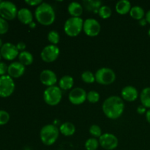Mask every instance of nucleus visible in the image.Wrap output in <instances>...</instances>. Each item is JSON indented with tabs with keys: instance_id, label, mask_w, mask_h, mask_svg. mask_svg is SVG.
<instances>
[{
	"instance_id": "26",
	"label": "nucleus",
	"mask_w": 150,
	"mask_h": 150,
	"mask_svg": "<svg viewBox=\"0 0 150 150\" xmlns=\"http://www.w3.org/2000/svg\"><path fill=\"white\" fill-rule=\"evenodd\" d=\"M99 145V141L95 138L92 137L86 141L84 144V147L86 150H97Z\"/></svg>"
},
{
	"instance_id": "35",
	"label": "nucleus",
	"mask_w": 150,
	"mask_h": 150,
	"mask_svg": "<svg viewBox=\"0 0 150 150\" xmlns=\"http://www.w3.org/2000/svg\"><path fill=\"white\" fill-rule=\"evenodd\" d=\"M42 2V1H41V0H26V1H25V3H26V4H27L29 6H32V7H33V6L38 7V6L40 5Z\"/></svg>"
},
{
	"instance_id": "34",
	"label": "nucleus",
	"mask_w": 150,
	"mask_h": 150,
	"mask_svg": "<svg viewBox=\"0 0 150 150\" xmlns=\"http://www.w3.org/2000/svg\"><path fill=\"white\" fill-rule=\"evenodd\" d=\"M7 70H8V66L7 65V64L0 62V76H5L6 73H7Z\"/></svg>"
},
{
	"instance_id": "14",
	"label": "nucleus",
	"mask_w": 150,
	"mask_h": 150,
	"mask_svg": "<svg viewBox=\"0 0 150 150\" xmlns=\"http://www.w3.org/2000/svg\"><path fill=\"white\" fill-rule=\"evenodd\" d=\"M40 81L45 86H55L57 83V76L56 73L51 70H43L40 74Z\"/></svg>"
},
{
	"instance_id": "30",
	"label": "nucleus",
	"mask_w": 150,
	"mask_h": 150,
	"mask_svg": "<svg viewBox=\"0 0 150 150\" xmlns=\"http://www.w3.org/2000/svg\"><path fill=\"white\" fill-rule=\"evenodd\" d=\"M100 98V94L98 93L97 91L92 90L87 93V97H86V100L89 101L90 103H96L99 101Z\"/></svg>"
},
{
	"instance_id": "40",
	"label": "nucleus",
	"mask_w": 150,
	"mask_h": 150,
	"mask_svg": "<svg viewBox=\"0 0 150 150\" xmlns=\"http://www.w3.org/2000/svg\"><path fill=\"white\" fill-rule=\"evenodd\" d=\"M146 120L150 124V109L146 111Z\"/></svg>"
},
{
	"instance_id": "13",
	"label": "nucleus",
	"mask_w": 150,
	"mask_h": 150,
	"mask_svg": "<svg viewBox=\"0 0 150 150\" xmlns=\"http://www.w3.org/2000/svg\"><path fill=\"white\" fill-rule=\"evenodd\" d=\"M1 57L8 61H12L15 59L19 55V51L17 49L16 45L11 42H6L3 44L1 48H0Z\"/></svg>"
},
{
	"instance_id": "38",
	"label": "nucleus",
	"mask_w": 150,
	"mask_h": 150,
	"mask_svg": "<svg viewBox=\"0 0 150 150\" xmlns=\"http://www.w3.org/2000/svg\"><path fill=\"white\" fill-rule=\"evenodd\" d=\"M145 18H146L147 23H149L150 24V10L146 12V15H145Z\"/></svg>"
},
{
	"instance_id": "1",
	"label": "nucleus",
	"mask_w": 150,
	"mask_h": 150,
	"mask_svg": "<svg viewBox=\"0 0 150 150\" xmlns=\"http://www.w3.org/2000/svg\"><path fill=\"white\" fill-rule=\"evenodd\" d=\"M102 110L105 117L111 120H117L122 115L125 103L122 98L113 95L106 98L102 105Z\"/></svg>"
},
{
	"instance_id": "27",
	"label": "nucleus",
	"mask_w": 150,
	"mask_h": 150,
	"mask_svg": "<svg viewBox=\"0 0 150 150\" xmlns=\"http://www.w3.org/2000/svg\"><path fill=\"white\" fill-rule=\"evenodd\" d=\"M112 14V10L111 7L107 5H102L98 11V15L103 19H108L111 17Z\"/></svg>"
},
{
	"instance_id": "42",
	"label": "nucleus",
	"mask_w": 150,
	"mask_h": 150,
	"mask_svg": "<svg viewBox=\"0 0 150 150\" xmlns=\"http://www.w3.org/2000/svg\"><path fill=\"white\" fill-rule=\"evenodd\" d=\"M3 45V43H2V40H1V39L0 38V48H1V46Z\"/></svg>"
},
{
	"instance_id": "31",
	"label": "nucleus",
	"mask_w": 150,
	"mask_h": 150,
	"mask_svg": "<svg viewBox=\"0 0 150 150\" xmlns=\"http://www.w3.org/2000/svg\"><path fill=\"white\" fill-rule=\"evenodd\" d=\"M89 133L93 136V138H100L102 136V130L100 127L97 125H92L89 127Z\"/></svg>"
},
{
	"instance_id": "6",
	"label": "nucleus",
	"mask_w": 150,
	"mask_h": 150,
	"mask_svg": "<svg viewBox=\"0 0 150 150\" xmlns=\"http://www.w3.org/2000/svg\"><path fill=\"white\" fill-rule=\"evenodd\" d=\"M95 81L101 85H110L116 80V73L112 69L102 67L98 69L95 73Z\"/></svg>"
},
{
	"instance_id": "32",
	"label": "nucleus",
	"mask_w": 150,
	"mask_h": 150,
	"mask_svg": "<svg viewBox=\"0 0 150 150\" xmlns=\"http://www.w3.org/2000/svg\"><path fill=\"white\" fill-rule=\"evenodd\" d=\"M10 120V114L4 110H0V125H4Z\"/></svg>"
},
{
	"instance_id": "45",
	"label": "nucleus",
	"mask_w": 150,
	"mask_h": 150,
	"mask_svg": "<svg viewBox=\"0 0 150 150\" xmlns=\"http://www.w3.org/2000/svg\"><path fill=\"white\" fill-rule=\"evenodd\" d=\"M1 1H1V0H0V4H1Z\"/></svg>"
},
{
	"instance_id": "23",
	"label": "nucleus",
	"mask_w": 150,
	"mask_h": 150,
	"mask_svg": "<svg viewBox=\"0 0 150 150\" xmlns=\"http://www.w3.org/2000/svg\"><path fill=\"white\" fill-rule=\"evenodd\" d=\"M18 57L19 62L21 63V64H23V65H24L25 67H26V66L31 65V64L33 63V55H32L29 51H22V52H20Z\"/></svg>"
},
{
	"instance_id": "9",
	"label": "nucleus",
	"mask_w": 150,
	"mask_h": 150,
	"mask_svg": "<svg viewBox=\"0 0 150 150\" xmlns=\"http://www.w3.org/2000/svg\"><path fill=\"white\" fill-rule=\"evenodd\" d=\"M60 50L57 45H50L44 47L40 53V57L43 62L46 63H51L56 61L59 56Z\"/></svg>"
},
{
	"instance_id": "33",
	"label": "nucleus",
	"mask_w": 150,
	"mask_h": 150,
	"mask_svg": "<svg viewBox=\"0 0 150 150\" xmlns=\"http://www.w3.org/2000/svg\"><path fill=\"white\" fill-rule=\"evenodd\" d=\"M9 29V24L7 21L0 17V35H4L7 32Z\"/></svg>"
},
{
	"instance_id": "17",
	"label": "nucleus",
	"mask_w": 150,
	"mask_h": 150,
	"mask_svg": "<svg viewBox=\"0 0 150 150\" xmlns=\"http://www.w3.org/2000/svg\"><path fill=\"white\" fill-rule=\"evenodd\" d=\"M17 18L21 23L29 25L33 22L34 16L30 10L28 8H21L18 11Z\"/></svg>"
},
{
	"instance_id": "28",
	"label": "nucleus",
	"mask_w": 150,
	"mask_h": 150,
	"mask_svg": "<svg viewBox=\"0 0 150 150\" xmlns=\"http://www.w3.org/2000/svg\"><path fill=\"white\" fill-rule=\"evenodd\" d=\"M81 79L86 83H93L95 81V74L90 70H86L82 73Z\"/></svg>"
},
{
	"instance_id": "11",
	"label": "nucleus",
	"mask_w": 150,
	"mask_h": 150,
	"mask_svg": "<svg viewBox=\"0 0 150 150\" xmlns=\"http://www.w3.org/2000/svg\"><path fill=\"white\" fill-rule=\"evenodd\" d=\"M83 30L89 37H96L100 34L101 26L95 18H87L83 21Z\"/></svg>"
},
{
	"instance_id": "4",
	"label": "nucleus",
	"mask_w": 150,
	"mask_h": 150,
	"mask_svg": "<svg viewBox=\"0 0 150 150\" xmlns=\"http://www.w3.org/2000/svg\"><path fill=\"white\" fill-rule=\"evenodd\" d=\"M83 19L81 17H70L64 24V31L66 35L71 38L77 37L83 30Z\"/></svg>"
},
{
	"instance_id": "3",
	"label": "nucleus",
	"mask_w": 150,
	"mask_h": 150,
	"mask_svg": "<svg viewBox=\"0 0 150 150\" xmlns=\"http://www.w3.org/2000/svg\"><path fill=\"white\" fill-rule=\"evenodd\" d=\"M59 129L54 125L48 124L43 126L40 132V138L43 144L51 146L58 139Z\"/></svg>"
},
{
	"instance_id": "21",
	"label": "nucleus",
	"mask_w": 150,
	"mask_h": 150,
	"mask_svg": "<svg viewBox=\"0 0 150 150\" xmlns=\"http://www.w3.org/2000/svg\"><path fill=\"white\" fill-rule=\"evenodd\" d=\"M74 85V79L72 76L66 75L62 76L59 81V87L62 90H70Z\"/></svg>"
},
{
	"instance_id": "29",
	"label": "nucleus",
	"mask_w": 150,
	"mask_h": 150,
	"mask_svg": "<svg viewBox=\"0 0 150 150\" xmlns=\"http://www.w3.org/2000/svg\"><path fill=\"white\" fill-rule=\"evenodd\" d=\"M47 38H48V40L49 41L51 45H57V44H58L59 42V34L58 33V32L55 30L50 31L48 34Z\"/></svg>"
},
{
	"instance_id": "25",
	"label": "nucleus",
	"mask_w": 150,
	"mask_h": 150,
	"mask_svg": "<svg viewBox=\"0 0 150 150\" xmlns=\"http://www.w3.org/2000/svg\"><path fill=\"white\" fill-rule=\"evenodd\" d=\"M140 100L143 106L150 108V87H145L142 89L140 94Z\"/></svg>"
},
{
	"instance_id": "24",
	"label": "nucleus",
	"mask_w": 150,
	"mask_h": 150,
	"mask_svg": "<svg viewBox=\"0 0 150 150\" xmlns=\"http://www.w3.org/2000/svg\"><path fill=\"white\" fill-rule=\"evenodd\" d=\"M144 10L140 6H133L131 7V10L130 11V16L135 20L140 21L144 18L145 16Z\"/></svg>"
},
{
	"instance_id": "7",
	"label": "nucleus",
	"mask_w": 150,
	"mask_h": 150,
	"mask_svg": "<svg viewBox=\"0 0 150 150\" xmlns=\"http://www.w3.org/2000/svg\"><path fill=\"white\" fill-rule=\"evenodd\" d=\"M17 7L14 3L9 1H2L0 4V17L6 21L13 20L17 17Z\"/></svg>"
},
{
	"instance_id": "15",
	"label": "nucleus",
	"mask_w": 150,
	"mask_h": 150,
	"mask_svg": "<svg viewBox=\"0 0 150 150\" xmlns=\"http://www.w3.org/2000/svg\"><path fill=\"white\" fill-rule=\"evenodd\" d=\"M25 73V66L23 65L19 62H12L8 66L7 73L12 79H18L20 78Z\"/></svg>"
},
{
	"instance_id": "36",
	"label": "nucleus",
	"mask_w": 150,
	"mask_h": 150,
	"mask_svg": "<svg viewBox=\"0 0 150 150\" xmlns=\"http://www.w3.org/2000/svg\"><path fill=\"white\" fill-rule=\"evenodd\" d=\"M16 47H17V49L19 51H21V52H22V51H24V50L26 49V44H25V42H18L17 43V45H16Z\"/></svg>"
},
{
	"instance_id": "44",
	"label": "nucleus",
	"mask_w": 150,
	"mask_h": 150,
	"mask_svg": "<svg viewBox=\"0 0 150 150\" xmlns=\"http://www.w3.org/2000/svg\"><path fill=\"white\" fill-rule=\"evenodd\" d=\"M1 53H0V59H1Z\"/></svg>"
},
{
	"instance_id": "16",
	"label": "nucleus",
	"mask_w": 150,
	"mask_h": 150,
	"mask_svg": "<svg viewBox=\"0 0 150 150\" xmlns=\"http://www.w3.org/2000/svg\"><path fill=\"white\" fill-rule=\"evenodd\" d=\"M121 96L123 100L127 102H133L139 97V92L136 87L133 86H126L122 89Z\"/></svg>"
},
{
	"instance_id": "19",
	"label": "nucleus",
	"mask_w": 150,
	"mask_h": 150,
	"mask_svg": "<svg viewBox=\"0 0 150 150\" xmlns=\"http://www.w3.org/2000/svg\"><path fill=\"white\" fill-rule=\"evenodd\" d=\"M67 11L71 17L79 18L83 13V6L77 1H72L67 7Z\"/></svg>"
},
{
	"instance_id": "22",
	"label": "nucleus",
	"mask_w": 150,
	"mask_h": 150,
	"mask_svg": "<svg viewBox=\"0 0 150 150\" xmlns=\"http://www.w3.org/2000/svg\"><path fill=\"white\" fill-rule=\"evenodd\" d=\"M59 133L64 136H71L76 133V126L70 122L62 123L59 127Z\"/></svg>"
},
{
	"instance_id": "2",
	"label": "nucleus",
	"mask_w": 150,
	"mask_h": 150,
	"mask_svg": "<svg viewBox=\"0 0 150 150\" xmlns=\"http://www.w3.org/2000/svg\"><path fill=\"white\" fill-rule=\"evenodd\" d=\"M35 17L42 26H50L55 21L56 13L51 4L42 2L35 9Z\"/></svg>"
},
{
	"instance_id": "20",
	"label": "nucleus",
	"mask_w": 150,
	"mask_h": 150,
	"mask_svg": "<svg viewBox=\"0 0 150 150\" xmlns=\"http://www.w3.org/2000/svg\"><path fill=\"white\" fill-rule=\"evenodd\" d=\"M131 7V3L128 0H120L116 4L115 10L120 15H126L130 13Z\"/></svg>"
},
{
	"instance_id": "39",
	"label": "nucleus",
	"mask_w": 150,
	"mask_h": 150,
	"mask_svg": "<svg viewBox=\"0 0 150 150\" xmlns=\"http://www.w3.org/2000/svg\"><path fill=\"white\" fill-rule=\"evenodd\" d=\"M146 23H147V21H146V20L145 18H144L143 19H142V20L139 21V24H140L141 26H145V25L146 24Z\"/></svg>"
},
{
	"instance_id": "37",
	"label": "nucleus",
	"mask_w": 150,
	"mask_h": 150,
	"mask_svg": "<svg viewBox=\"0 0 150 150\" xmlns=\"http://www.w3.org/2000/svg\"><path fill=\"white\" fill-rule=\"evenodd\" d=\"M146 108H145V107L143 106V105H139V106L137 108V112L139 113V114H144V113L146 112Z\"/></svg>"
},
{
	"instance_id": "18",
	"label": "nucleus",
	"mask_w": 150,
	"mask_h": 150,
	"mask_svg": "<svg viewBox=\"0 0 150 150\" xmlns=\"http://www.w3.org/2000/svg\"><path fill=\"white\" fill-rule=\"evenodd\" d=\"M82 6L90 13H98L99 9L102 6V1L96 0H84L82 1Z\"/></svg>"
},
{
	"instance_id": "5",
	"label": "nucleus",
	"mask_w": 150,
	"mask_h": 150,
	"mask_svg": "<svg viewBox=\"0 0 150 150\" xmlns=\"http://www.w3.org/2000/svg\"><path fill=\"white\" fill-rule=\"evenodd\" d=\"M62 98V89L57 86L47 87L43 92V100L46 104L51 106L58 105Z\"/></svg>"
},
{
	"instance_id": "8",
	"label": "nucleus",
	"mask_w": 150,
	"mask_h": 150,
	"mask_svg": "<svg viewBox=\"0 0 150 150\" xmlns=\"http://www.w3.org/2000/svg\"><path fill=\"white\" fill-rule=\"evenodd\" d=\"M15 85L13 79L8 75L0 76V97L7 98L14 92Z\"/></svg>"
},
{
	"instance_id": "12",
	"label": "nucleus",
	"mask_w": 150,
	"mask_h": 150,
	"mask_svg": "<svg viewBox=\"0 0 150 150\" xmlns=\"http://www.w3.org/2000/svg\"><path fill=\"white\" fill-rule=\"evenodd\" d=\"M87 93L81 87L73 88L70 90L68 95L69 101L73 105H81L86 100Z\"/></svg>"
},
{
	"instance_id": "10",
	"label": "nucleus",
	"mask_w": 150,
	"mask_h": 150,
	"mask_svg": "<svg viewBox=\"0 0 150 150\" xmlns=\"http://www.w3.org/2000/svg\"><path fill=\"white\" fill-rule=\"evenodd\" d=\"M98 141L100 146L106 150H114L118 146L119 144V141L117 136L109 133L102 134Z\"/></svg>"
},
{
	"instance_id": "43",
	"label": "nucleus",
	"mask_w": 150,
	"mask_h": 150,
	"mask_svg": "<svg viewBox=\"0 0 150 150\" xmlns=\"http://www.w3.org/2000/svg\"><path fill=\"white\" fill-rule=\"evenodd\" d=\"M148 35H149V36L150 37V29H149V31H148Z\"/></svg>"
},
{
	"instance_id": "41",
	"label": "nucleus",
	"mask_w": 150,
	"mask_h": 150,
	"mask_svg": "<svg viewBox=\"0 0 150 150\" xmlns=\"http://www.w3.org/2000/svg\"><path fill=\"white\" fill-rule=\"evenodd\" d=\"M29 27L32 28V29H34V28H35V26H36V24H35V23L32 22V23H31L29 25Z\"/></svg>"
}]
</instances>
